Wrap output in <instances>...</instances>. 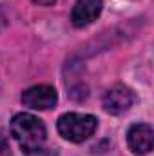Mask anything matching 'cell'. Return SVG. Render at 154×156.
Listing matches in <instances>:
<instances>
[{"label":"cell","instance_id":"277c9868","mask_svg":"<svg viewBox=\"0 0 154 156\" xmlns=\"http://www.w3.org/2000/svg\"><path fill=\"white\" fill-rule=\"evenodd\" d=\"M132 104H134V93L125 85L111 87L102 98V105L109 115H123L132 107Z\"/></svg>","mask_w":154,"mask_h":156},{"label":"cell","instance_id":"8992f818","mask_svg":"<svg viewBox=\"0 0 154 156\" xmlns=\"http://www.w3.org/2000/svg\"><path fill=\"white\" fill-rule=\"evenodd\" d=\"M102 9H103L102 0H76V4L71 11V22L78 29L87 27L100 16Z\"/></svg>","mask_w":154,"mask_h":156},{"label":"cell","instance_id":"52a82bcc","mask_svg":"<svg viewBox=\"0 0 154 156\" xmlns=\"http://www.w3.org/2000/svg\"><path fill=\"white\" fill-rule=\"evenodd\" d=\"M0 156H11V149H9V142L7 138L0 133Z\"/></svg>","mask_w":154,"mask_h":156},{"label":"cell","instance_id":"3957f363","mask_svg":"<svg viewBox=\"0 0 154 156\" xmlns=\"http://www.w3.org/2000/svg\"><path fill=\"white\" fill-rule=\"evenodd\" d=\"M22 102L24 105L38 111L53 109L58 104V93L51 85H33L22 93Z\"/></svg>","mask_w":154,"mask_h":156},{"label":"cell","instance_id":"ba28073f","mask_svg":"<svg viewBox=\"0 0 154 156\" xmlns=\"http://www.w3.org/2000/svg\"><path fill=\"white\" fill-rule=\"evenodd\" d=\"M35 4H38V5H53L56 0H33Z\"/></svg>","mask_w":154,"mask_h":156},{"label":"cell","instance_id":"6da1fadb","mask_svg":"<svg viewBox=\"0 0 154 156\" xmlns=\"http://www.w3.org/2000/svg\"><path fill=\"white\" fill-rule=\"evenodd\" d=\"M11 134L26 153H37L47 138L45 125L31 113H18L11 120Z\"/></svg>","mask_w":154,"mask_h":156},{"label":"cell","instance_id":"7a4b0ae2","mask_svg":"<svg viewBox=\"0 0 154 156\" xmlns=\"http://www.w3.org/2000/svg\"><path fill=\"white\" fill-rule=\"evenodd\" d=\"M56 129L62 138L73 144H82L87 138H91L98 129V120L93 115H82V113H65L58 118Z\"/></svg>","mask_w":154,"mask_h":156},{"label":"cell","instance_id":"5b68a950","mask_svg":"<svg viewBox=\"0 0 154 156\" xmlns=\"http://www.w3.org/2000/svg\"><path fill=\"white\" fill-rule=\"evenodd\" d=\"M127 144L134 154H147L152 151L154 131L149 123H134L127 133Z\"/></svg>","mask_w":154,"mask_h":156}]
</instances>
